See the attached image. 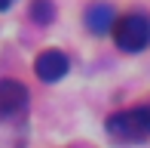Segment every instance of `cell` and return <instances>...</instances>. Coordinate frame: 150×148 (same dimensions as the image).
Returning a JSON list of instances; mask_svg holds the SVG:
<instances>
[{
  "mask_svg": "<svg viewBox=\"0 0 150 148\" xmlns=\"http://www.w3.org/2000/svg\"><path fill=\"white\" fill-rule=\"evenodd\" d=\"M107 136L113 142L135 145L150 139V108H126L107 117Z\"/></svg>",
  "mask_w": 150,
  "mask_h": 148,
  "instance_id": "cell-1",
  "label": "cell"
},
{
  "mask_svg": "<svg viewBox=\"0 0 150 148\" xmlns=\"http://www.w3.org/2000/svg\"><path fill=\"white\" fill-rule=\"evenodd\" d=\"M86 25H89L92 34H107V31L117 28V12H113V6L107 3H95L86 9Z\"/></svg>",
  "mask_w": 150,
  "mask_h": 148,
  "instance_id": "cell-5",
  "label": "cell"
},
{
  "mask_svg": "<svg viewBox=\"0 0 150 148\" xmlns=\"http://www.w3.org/2000/svg\"><path fill=\"white\" fill-rule=\"evenodd\" d=\"M34 68H37V77L46 80V83H55V80H61L67 74V68H71V62H67V56L61 50H46L37 56V62H34Z\"/></svg>",
  "mask_w": 150,
  "mask_h": 148,
  "instance_id": "cell-3",
  "label": "cell"
},
{
  "mask_svg": "<svg viewBox=\"0 0 150 148\" xmlns=\"http://www.w3.org/2000/svg\"><path fill=\"white\" fill-rule=\"evenodd\" d=\"M113 40H117V46L126 50V52H141L144 46H150V16L129 12V16L117 19Z\"/></svg>",
  "mask_w": 150,
  "mask_h": 148,
  "instance_id": "cell-2",
  "label": "cell"
},
{
  "mask_svg": "<svg viewBox=\"0 0 150 148\" xmlns=\"http://www.w3.org/2000/svg\"><path fill=\"white\" fill-rule=\"evenodd\" d=\"M12 6V0H0V9H9Z\"/></svg>",
  "mask_w": 150,
  "mask_h": 148,
  "instance_id": "cell-7",
  "label": "cell"
},
{
  "mask_svg": "<svg viewBox=\"0 0 150 148\" xmlns=\"http://www.w3.org/2000/svg\"><path fill=\"white\" fill-rule=\"evenodd\" d=\"M28 105V86L18 80H3L0 83V114L3 117H16Z\"/></svg>",
  "mask_w": 150,
  "mask_h": 148,
  "instance_id": "cell-4",
  "label": "cell"
},
{
  "mask_svg": "<svg viewBox=\"0 0 150 148\" xmlns=\"http://www.w3.org/2000/svg\"><path fill=\"white\" fill-rule=\"evenodd\" d=\"M52 16H55V6H52V0H34L31 3V19L40 25L52 22Z\"/></svg>",
  "mask_w": 150,
  "mask_h": 148,
  "instance_id": "cell-6",
  "label": "cell"
}]
</instances>
